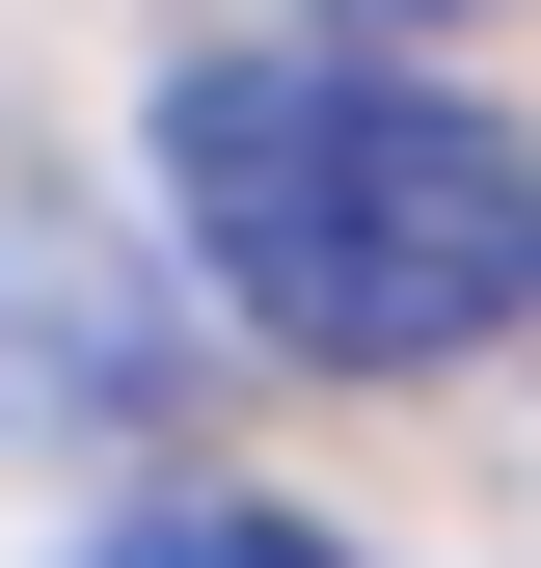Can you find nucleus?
<instances>
[{
  "instance_id": "nucleus-1",
  "label": "nucleus",
  "mask_w": 541,
  "mask_h": 568,
  "mask_svg": "<svg viewBox=\"0 0 541 568\" xmlns=\"http://www.w3.org/2000/svg\"><path fill=\"white\" fill-rule=\"evenodd\" d=\"M163 190L217 244V298L325 379H460L514 298H541V163L514 109L406 82V54H217L163 109Z\"/></svg>"
},
{
  "instance_id": "nucleus-2",
  "label": "nucleus",
  "mask_w": 541,
  "mask_h": 568,
  "mask_svg": "<svg viewBox=\"0 0 541 568\" xmlns=\"http://www.w3.org/2000/svg\"><path fill=\"white\" fill-rule=\"evenodd\" d=\"M109 568H353V541H325V515H244V487H190V515H135Z\"/></svg>"
}]
</instances>
